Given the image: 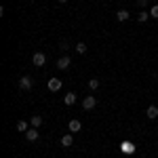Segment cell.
<instances>
[{
	"label": "cell",
	"instance_id": "cell-7",
	"mask_svg": "<svg viewBox=\"0 0 158 158\" xmlns=\"http://www.w3.org/2000/svg\"><path fill=\"white\" fill-rule=\"evenodd\" d=\"M59 89H61V80L51 78V80H49V91H53V93H55V91H59Z\"/></svg>",
	"mask_w": 158,
	"mask_h": 158
},
{
	"label": "cell",
	"instance_id": "cell-2",
	"mask_svg": "<svg viewBox=\"0 0 158 158\" xmlns=\"http://www.w3.org/2000/svg\"><path fill=\"white\" fill-rule=\"evenodd\" d=\"M34 85V80L30 78V76H23V78H19V89H23V91H30Z\"/></svg>",
	"mask_w": 158,
	"mask_h": 158
},
{
	"label": "cell",
	"instance_id": "cell-5",
	"mask_svg": "<svg viewBox=\"0 0 158 158\" xmlns=\"http://www.w3.org/2000/svg\"><path fill=\"white\" fill-rule=\"evenodd\" d=\"M120 150L124 152V154H133V152H135V146L131 143V141H122V143H120Z\"/></svg>",
	"mask_w": 158,
	"mask_h": 158
},
{
	"label": "cell",
	"instance_id": "cell-9",
	"mask_svg": "<svg viewBox=\"0 0 158 158\" xmlns=\"http://www.w3.org/2000/svg\"><path fill=\"white\" fill-rule=\"evenodd\" d=\"M76 97H78L76 93H68V95L63 97V103H65V106H74V103H76Z\"/></svg>",
	"mask_w": 158,
	"mask_h": 158
},
{
	"label": "cell",
	"instance_id": "cell-8",
	"mask_svg": "<svg viewBox=\"0 0 158 158\" xmlns=\"http://www.w3.org/2000/svg\"><path fill=\"white\" fill-rule=\"evenodd\" d=\"M129 17H131V13L127 11V9H120V11L116 13V19H118V21H127Z\"/></svg>",
	"mask_w": 158,
	"mask_h": 158
},
{
	"label": "cell",
	"instance_id": "cell-10",
	"mask_svg": "<svg viewBox=\"0 0 158 158\" xmlns=\"http://www.w3.org/2000/svg\"><path fill=\"white\" fill-rule=\"evenodd\" d=\"M25 139H27V141H36V139H38V131H36V129L25 131Z\"/></svg>",
	"mask_w": 158,
	"mask_h": 158
},
{
	"label": "cell",
	"instance_id": "cell-15",
	"mask_svg": "<svg viewBox=\"0 0 158 158\" xmlns=\"http://www.w3.org/2000/svg\"><path fill=\"white\" fill-rule=\"evenodd\" d=\"M89 89H91V91H97L99 89V80L97 78H91V80H89Z\"/></svg>",
	"mask_w": 158,
	"mask_h": 158
},
{
	"label": "cell",
	"instance_id": "cell-6",
	"mask_svg": "<svg viewBox=\"0 0 158 158\" xmlns=\"http://www.w3.org/2000/svg\"><path fill=\"white\" fill-rule=\"evenodd\" d=\"M68 129H70L72 133H80L82 124H80V120H70V124H68Z\"/></svg>",
	"mask_w": 158,
	"mask_h": 158
},
{
	"label": "cell",
	"instance_id": "cell-18",
	"mask_svg": "<svg viewBox=\"0 0 158 158\" xmlns=\"http://www.w3.org/2000/svg\"><path fill=\"white\" fill-rule=\"evenodd\" d=\"M148 15H150V13H148V11H143V13H139V17H137V19H139V21L143 23V21H148Z\"/></svg>",
	"mask_w": 158,
	"mask_h": 158
},
{
	"label": "cell",
	"instance_id": "cell-12",
	"mask_svg": "<svg viewBox=\"0 0 158 158\" xmlns=\"http://www.w3.org/2000/svg\"><path fill=\"white\" fill-rule=\"evenodd\" d=\"M74 143V137L72 135H63V137H61V146L63 148H70Z\"/></svg>",
	"mask_w": 158,
	"mask_h": 158
},
{
	"label": "cell",
	"instance_id": "cell-19",
	"mask_svg": "<svg viewBox=\"0 0 158 158\" xmlns=\"http://www.w3.org/2000/svg\"><path fill=\"white\" fill-rule=\"evenodd\" d=\"M59 49H61V51H68V49H70V44H68V42H65V40H61Z\"/></svg>",
	"mask_w": 158,
	"mask_h": 158
},
{
	"label": "cell",
	"instance_id": "cell-11",
	"mask_svg": "<svg viewBox=\"0 0 158 158\" xmlns=\"http://www.w3.org/2000/svg\"><path fill=\"white\" fill-rule=\"evenodd\" d=\"M30 122H32V127H34V129H38V127L42 124V116H40V114H34V116L30 118Z\"/></svg>",
	"mask_w": 158,
	"mask_h": 158
},
{
	"label": "cell",
	"instance_id": "cell-4",
	"mask_svg": "<svg viewBox=\"0 0 158 158\" xmlns=\"http://www.w3.org/2000/svg\"><path fill=\"white\" fill-rule=\"evenodd\" d=\"M70 65H72V59H70L68 55H63V57H59V61H57V68H59V70H68Z\"/></svg>",
	"mask_w": 158,
	"mask_h": 158
},
{
	"label": "cell",
	"instance_id": "cell-1",
	"mask_svg": "<svg viewBox=\"0 0 158 158\" xmlns=\"http://www.w3.org/2000/svg\"><path fill=\"white\" fill-rule=\"evenodd\" d=\"M95 106H97V97L89 95V97H85V99H82V108H85V110H93Z\"/></svg>",
	"mask_w": 158,
	"mask_h": 158
},
{
	"label": "cell",
	"instance_id": "cell-3",
	"mask_svg": "<svg viewBox=\"0 0 158 158\" xmlns=\"http://www.w3.org/2000/svg\"><path fill=\"white\" fill-rule=\"evenodd\" d=\"M32 63H34L36 68H40V65H44V63H47V55H44V53H36V55L32 57Z\"/></svg>",
	"mask_w": 158,
	"mask_h": 158
},
{
	"label": "cell",
	"instance_id": "cell-17",
	"mask_svg": "<svg viewBox=\"0 0 158 158\" xmlns=\"http://www.w3.org/2000/svg\"><path fill=\"white\" fill-rule=\"evenodd\" d=\"M150 17H154V19H158V4H154V6L150 9Z\"/></svg>",
	"mask_w": 158,
	"mask_h": 158
},
{
	"label": "cell",
	"instance_id": "cell-16",
	"mask_svg": "<svg viewBox=\"0 0 158 158\" xmlns=\"http://www.w3.org/2000/svg\"><path fill=\"white\" fill-rule=\"evenodd\" d=\"M17 131L25 133V131H27V122H25V120H19V122H17Z\"/></svg>",
	"mask_w": 158,
	"mask_h": 158
},
{
	"label": "cell",
	"instance_id": "cell-21",
	"mask_svg": "<svg viewBox=\"0 0 158 158\" xmlns=\"http://www.w3.org/2000/svg\"><path fill=\"white\" fill-rule=\"evenodd\" d=\"M57 2H68V0H57Z\"/></svg>",
	"mask_w": 158,
	"mask_h": 158
},
{
	"label": "cell",
	"instance_id": "cell-20",
	"mask_svg": "<svg viewBox=\"0 0 158 158\" xmlns=\"http://www.w3.org/2000/svg\"><path fill=\"white\" fill-rule=\"evenodd\" d=\"M137 4H139V6H146V4H148V0H137Z\"/></svg>",
	"mask_w": 158,
	"mask_h": 158
},
{
	"label": "cell",
	"instance_id": "cell-14",
	"mask_svg": "<svg viewBox=\"0 0 158 158\" xmlns=\"http://www.w3.org/2000/svg\"><path fill=\"white\" fill-rule=\"evenodd\" d=\"M74 49H76V53H78V55H82V53H86V44H85V42H78Z\"/></svg>",
	"mask_w": 158,
	"mask_h": 158
},
{
	"label": "cell",
	"instance_id": "cell-13",
	"mask_svg": "<svg viewBox=\"0 0 158 158\" xmlns=\"http://www.w3.org/2000/svg\"><path fill=\"white\" fill-rule=\"evenodd\" d=\"M146 114H148V118H152V120H154V118L158 116V108H156V106H150Z\"/></svg>",
	"mask_w": 158,
	"mask_h": 158
}]
</instances>
